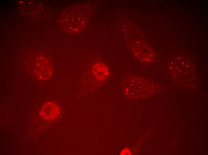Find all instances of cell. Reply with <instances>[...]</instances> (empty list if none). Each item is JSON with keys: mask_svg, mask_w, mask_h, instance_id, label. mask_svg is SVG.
<instances>
[{"mask_svg": "<svg viewBox=\"0 0 208 155\" xmlns=\"http://www.w3.org/2000/svg\"><path fill=\"white\" fill-rule=\"evenodd\" d=\"M40 114L43 119L52 120L59 116L60 110L59 106L56 103L52 102H48L42 106Z\"/></svg>", "mask_w": 208, "mask_h": 155, "instance_id": "6da1fadb", "label": "cell"}, {"mask_svg": "<svg viewBox=\"0 0 208 155\" xmlns=\"http://www.w3.org/2000/svg\"><path fill=\"white\" fill-rule=\"evenodd\" d=\"M93 76L97 80L102 81L106 80L109 75V70L104 64L97 63L94 64L91 68Z\"/></svg>", "mask_w": 208, "mask_h": 155, "instance_id": "7a4b0ae2", "label": "cell"}]
</instances>
